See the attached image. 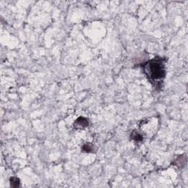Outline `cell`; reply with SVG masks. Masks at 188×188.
Masks as SVG:
<instances>
[{"label": "cell", "instance_id": "1", "mask_svg": "<svg viewBox=\"0 0 188 188\" xmlns=\"http://www.w3.org/2000/svg\"><path fill=\"white\" fill-rule=\"evenodd\" d=\"M143 72L146 77L154 84L157 88H159L165 76V60L155 57L143 64Z\"/></svg>", "mask_w": 188, "mask_h": 188}, {"label": "cell", "instance_id": "2", "mask_svg": "<svg viewBox=\"0 0 188 188\" xmlns=\"http://www.w3.org/2000/svg\"><path fill=\"white\" fill-rule=\"evenodd\" d=\"M89 125V121L85 117H79L74 123V127L76 129H84Z\"/></svg>", "mask_w": 188, "mask_h": 188}, {"label": "cell", "instance_id": "3", "mask_svg": "<svg viewBox=\"0 0 188 188\" xmlns=\"http://www.w3.org/2000/svg\"><path fill=\"white\" fill-rule=\"evenodd\" d=\"M131 137L133 140V141L135 142L136 143H140V142L143 141V137L140 133L137 132L136 131H133L132 133L131 134Z\"/></svg>", "mask_w": 188, "mask_h": 188}, {"label": "cell", "instance_id": "4", "mask_svg": "<svg viewBox=\"0 0 188 188\" xmlns=\"http://www.w3.org/2000/svg\"><path fill=\"white\" fill-rule=\"evenodd\" d=\"M95 147L96 146L94 145L91 144V143H86L82 147V151L86 152V153H94V152H96Z\"/></svg>", "mask_w": 188, "mask_h": 188}, {"label": "cell", "instance_id": "5", "mask_svg": "<svg viewBox=\"0 0 188 188\" xmlns=\"http://www.w3.org/2000/svg\"><path fill=\"white\" fill-rule=\"evenodd\" d=\"M10 186L12 187H18L20 186V180L17 177H12L10 179Z\"/></svg>", "mask_w": 188, "mask_h": 188}]
</instances>
